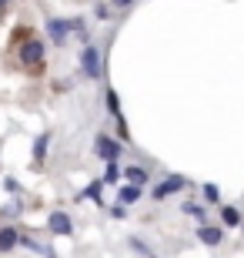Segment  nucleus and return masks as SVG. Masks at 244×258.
Here are the masks:
<instances>
[{
	"label": "nucleus",
	"mask_w": 244,
	"mask_h": 258,
	"mask_svg": "<svg viewBox=\"0 0 244 258\" xmlns=\"http://www.w3.org/2000/svg\"><path fill=\"white\" fill-rule=\"evenodd\" d=\"M204 198L207 201H217V188H214V184H204Z\"/></svg>",
	"instance_id": "412c9836"
},
{
	"label": "nucleus",
	"mask_w": 244,
	"mask_h": 258,
	"mask_svg": "<svg viewBox=\"0 0 244 258\" xmlns=\"http://www.w3.org/2000/svg\"><path fill=\"white\" fill-rule=\"evenodd\" d=\"M131 248L137 251V255H141V258H154V251H150V248H147V245H144L141 238H131Z\"/></svg>",
	"instance_id": "2eb2a0df"
},
{
	"label": "nucleus",
	"mask_w": 244,
	"mask_h": 258,
	"mask_svg": "<svg viewBox=\"0 0 244 258\" xmlns=\"http://www.w3.org/2000/svg\"><path fill=\"white\" fill-rule=\"evenodd\" d=\"M221 218H224V225L237 228V225H241V211H237V208H231V205H224V208H221Z\"/></svg>",
	"instance_id": "f8f14e48"
},
{
	"label": "nucleus",
	"mask_w": 244,
	"mask_h": 258,
	"mask_svg": "<svg viewBox=\"0 0 244 258\" xmlns=\"http://www.w3.org/2000/svg\"><path fill=\"white\" fill-rule=\"evenodd\" d=\"M107 111L114 117H121V101H117V91H107Z\"/></svg>",
	"instance_id": "4468645a"
},
{
	"label": "nucleus",
	"mask_w": 244,
	"mask_h": 258,
	"mask_svg": "<svg viewBox=\"0 0 244 258\" xmlns=\"http://www.w3.org/2000/svg\"><path fill=\"white\" fill-rule=\"evenodd\" d=\"M197 238L204 241V245H211V248H217V245L224 241V231L211 228V225H201V228H197Z\"/></svg>",
	"instance_id": "6e6552de"
},
{
	"label": "nucleus",
	"mask_w": 244,
	"mask_h": 258,
	"mask_svg": "<svg viewBox=\"0 0 244 258\" xmlns=\"http://www.w3.org/2000/svg\"><path fill=\"white\" fill-rule=\"evenodd\" d=\"M0 20H4V7H0Z\"/></svg>",
	"instance_id": "5701e85b"
},
{
	"label": "nucleus",
	"mask_w": 244,
	"mask_h": 258,
	"mask_svg": "<svg viewBox=\"0 0 244 258\" xmlns=\"http://www.w3.org/2000/svg\"><path fill=\"white\" fill-rule=\"evenodd\" d=\"M4 188H7L10 195H20V181L17 178H4Z\"/></svg>",
	"instance_id": "6ab92c4d"
},
{
	"label": "nucleus",
	"mask_w": 244,
	"mask_h": 258,
	"mask_svg": "<svg viewBox=\"0 0 244 258\" xmlns=\"http://www.w3.org/2000/svg\"><path fill=\"white\" fill-rule=\"evenodd\" d=\"M44 27L50 34V44H57V47H64L67 37H70V20H64V17H47Z\"/></svg>",
	"instance_id": "20e7f679"
},
{
	"label": "nucleus",
	"mask_w": 244,
	"mask_h": 258,
	"mask_svg": "<svg viewBox=\"0 0 244 258\" xmlns=\"http://www.w3.org/2000/svg\"><path fill=\"white\" fill-rule=\"evenodd\" d=\"M80 71H84L87 77H101V74H104V64H101V50H97L94 44H87V47L80 50Z\"/></svg>",
	"instance_id": "f03ea898"
},
{
	"label": "nucleus",
	"mask_w": 244,
	"mask_h": 258,
	"mask_svg": "<svg viewBox=\"0 0 244 258\" xmlns=\"http://www.w3.org/2000/svg\"><path fill=\"white\" fill-rule=\"evenodd\" d=\"M47 148H50V131H44V134H37V141H34V161H44L47 158Z\"/></svg>",
	"instance_id": "9d476101"
},
{
	"label": "nucleus",
	"mask_w": 244,
	"mask_h": 258,
	"mask_svg": "<svg viewBox=\"0 0 244 258\" xmlns=\"http://www.w3.org/2000/svg\"><path fill=\"white\" fill-rule=\"evenodd\" d=\"M124 178H127V184H134V188H144V184H147V171H144V168H137V164L124 168Z\"/></svg>",
	"instance_id": "1a4fd4ad"
},
{
	"label": "nucleus",
	"mask_w": 244,
	"mask_h": 258,
	"mask_svg": "<svg viewBox=\"0 0 244 258\" xmlns=\"http://www.w3.org/2000/svg\"><path fill=\"white\" fill-rule=\"evenodd\" d=\"M117 198H121V205H134V201L141 198V188H134V184H124Z\"/></svg>",
	"instance_id": "9b49d317"
},
{
	"label": "nucleus",
	"mask_w": 244,
	"mask_h": 258,
	"mask_svg": "<svg viewBox=\"0 0 244 258\" xmlns=\"http://www.w3.org/2000/svg\"><path fill=\"white\" fill-rule=\"evenodd\" d=\"M94 151H97V158H104L107 164H117V158H121V144L114 141V138H107V134H97L94 138Z\"/></svg>",
	"instance_id": "7ed1b4c3"
},
{
	"label": "nucleus",
	"mask_w": 244,
	"mask_h": 258,
	"mask_svg": "<svg viewBox=\"0 0 244 258\" xmlns=\"http://www.w3.org/2000/svg\"><path fill=\"white\" fill-rule=\"evenodd\" d=\"M184 211L194 215V218H204V208H201V205H184Z\"/></svg>",
	"instance_id": "aec40b11"
},
{
	"label": "nucleus",
	"mask_w": 244,
	"mask_h": 258,
	"mask_svg": "<svg viewBox=\"0 0 244 258\" xmlns=\"http://www.w3.org/2000/svg\"><path fill=\"white\" fill-rule=\"evenodd\" d=\"M24 211V201H10V205H4V215H20Z\"/></svg>",
	"instance_id": "f3484780"
},
{
	"label": "nucleus",
	"mask_w": 244,
	"mask_h": 258,
	"mask_svg": "<svg viewBox=\"0 0 244 258\" xmlns=\"http://www.w3.org/2000/svg\"><path fill=\"white\" fill-rule=\"evenodd\" d=\"M20 245V228L17 225H0V255H7Z\"/></svg>",
	"instance_id": "423d86ee"
},
{
	"label": "nucleus",
	"mask_w": 244,
	"mask_h": 258,
	"mask_svg": "<svg viewBox=\"0 0 244 258\" xmlns=\"http://www.w3.org/2000/svg\"><path fill=\"white\" fill-rule=\"evenodd\" d=\"M101 181L104 184H117V181H121V168H117V164H107V174H104Z\"/></svg>",
	"instance_id": "ddd939ff"
},
{
	"label": "nucleus",
	"mask_w": 244,
	"mask_h": 258,
	"mask_svg": "<svg viewBox=\"0 0 244 258\" xmlns=\"http://www.w3.org/2000/svg\"><path fill=\"white\" fill-rule=\"evenodd\" d=\"M111 4H97V7H94V17H101V20H107V17H111Z\"/></svg>",
	"instance_id": "dca6fc26"
},
{
	"label": "nucleus",
	"mask_w": 244,
	"mask_h": 258,
	"mask_svg": "<svg viewBox=\"0 0 244 258\" xmlns=\"http://www.w3.org/2000/svg\"><path fill=\"white\" fill-rule=\"evenodd\" d=\"M44 54H47V44L40 37H24V44H17V64L34 74L44 67Z\"/></svg>",
	"instance_id": "f257e3e1"
},
{
	"label": "nucleus",
	"mask_w": 244,
	"mask_h": 258,
	"mask_svg": "<svg viewBox=\"0 0 244 258\" xmlns=\"http://www.w3.org/2000/svg\"><path fill=\"white\" fill-rule=\"evenodd\" d=\"M47 231L50 235H70V231H74V221H70V215H67V211H50L47 215Z\"/></svg>",
	"instance_id": "39448f33"
},
{
	"label": "nucleus",
	"mask_w": 244,
	"mask_h": 258,
	"mask_svg": "<svg viewBox=\"0 0 244 258\" xmlns=\"http://www.w3.org/2000/svg\"><path fill=\"white\" fill-rule=\"evenodd\" d=\"M181 188H184V178H181V174H171L168 181H160L157 188H154V198H168V195L181 191Z\"/></svg>",
	"instance_id": "0eeeda50"
},
{
	"label": "nucleus",
	"mask_w": 244,
	"mask_h": 258,
	"mask_svg": "<svg viewBox=\"0 0 244 258\" xmlns=\"http://www.w3.org/2000/svg\"><path fill=\"white\" fill-rule=\"evenodd\" d=\"M84 195H87V198H94L97 205H101V181H94V184H91V188H87Z\"/></svg>",
	"instance_id": "a211bd4d"
},
{
	"label": "nucleus",
	"mask_w": 244,
	"mask_h": 258,
	"mask_svg": "<svg viewBox=\"0 0 244 258\" xmlns=\"http://www.w3.org/2000/svg\"><path fill=\"white\" fill-rule=\"evenodd\" d=\"M111 215H114V218H124V215H127V208H124V205H114Z\"/></svg>",
	"instance_id": "4be33fe9"
}]
</instances>
